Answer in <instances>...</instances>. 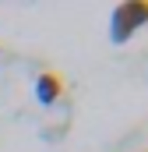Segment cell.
Instances as JSON below:
<instances>
[{
  "instance_id": "1",
  "label": "cell",
  "mask_w": 148,
  "mask_h": 152,
  "mask_svg": "<svg viewBox=\"0 0 148 152\" xmlns=\"http://www.w3.org/2000/svg\"><path fill=\"white\" fill-rule=\"evenodd\" d=\"M145 25H148V0H123V4L113 7V14H110V39L116 46H123Z\"/></svg>"
},
{
  "instance_id": "2",
  "label": "cell",
  "mask_w": 148,
  "mask_h": 152,
  "mask_svg": "<svg viewBox=\"0 0 148 152\" xmlns=\"http://www.w3.org/2000/svg\"><path fill=\"white\" fill-rule=\"evenodd\" d=\"M60 96H64V78L57 71H42L36 78V99L42 106H53V103H60Z\"/></svg>"
}]
</instances>
